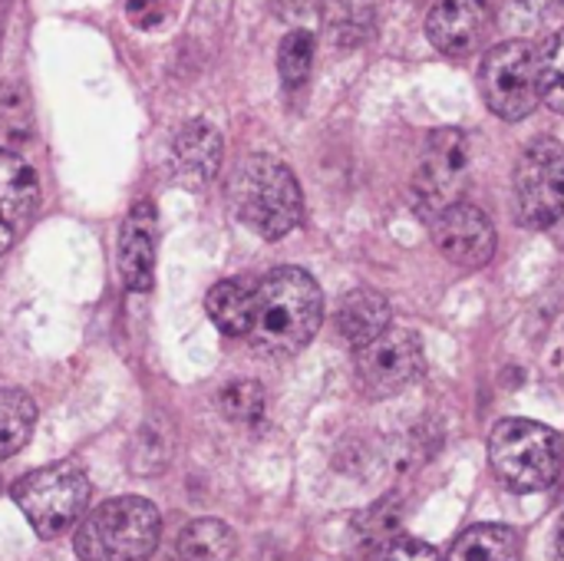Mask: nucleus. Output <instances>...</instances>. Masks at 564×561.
<instances>
[{"instance_id":"nucleus-11","label":"nucleus","mask_w":564,"mask_h":561,"mask_svg":"<svg viewBox=\"0 0 564 561\" xmlns=\"http://www.w3.org/2000/svg\"><path fill=\"white\" fill-rule=\"evenodd\" d=\"M40 202L36 172L13 152L0 149V255H7L17 238L33 222Z\"/></svg>"},{"instance_id":"nucleus-25","label":"nucleus","mask_w":564,"mask_h":561,"mask_svg":"<svg viewBox=\"0 0 564 561\" xmlns=\"http://www.w3.org/2000/svg\"><path fill=\"white\" fill-rule=\"evenodd\" d=\"M377 561H440L436 549L430 542L420 539H400L390 549H383V555Z\"/></svg>"},{"instance_id":"nucleus-13","label":"nucleus","mask_w":564,"mask_h":561,"mask_svg":"<svg viewBox=\"0 0 564 561\" xmlns=\"http://www.w3.org/2000/svg\"><path fill=\"white\" fill-rule=\"evenodd\" d=\"M155 208L152 202H139L129 208L119 231V274L129 291H149L155 281Z\"/></svg>"},{"instance_id":"nucleus-5","label":"nucleus","mask_w":564,"mask_h":561,"mask_svg":"<svg viewBox=\"0 0 564 561\" xmlns=\"http://www.w3.org/2000/svg\"><path fill=\"white\" fill-rule=\"evenodd\" d=\"M89 479L79 463H50L26 473L13 486V503L40 539H59L73 532L89 506Z\"/></svg>"},{"instance_id":"nucleus-6","label":"nucleus","mask_w":564,"mask_h":561,"mask_svg":"<svg viewBox=\"0 0 564 561\" xmlns=\"http://www.w3.org/2000/svg\"><path fill=\"white\" fill-rule=\"evenodd\" d=\"M516 218L532 228H552L564 212V145L552 136L535 139L516 162L512 175Z\"/></svg>"},{"instance_id":"nucleus-16","label":"nucleus","mask_w":564,"mask_h":561,"mask_svg":"<svg viewBox=\"0 0 564 561\" xmlns=\"http://www.w3.org/2000/svg\"><path fill=\"white\" fill-rule=\"evenodd\" d=\"M205 311L225 337H245L254 317V291L245 281H218L205 294Z\"/></svg>"},{"instance_id":"nucleus-2","label":"nucleus","mask_w":564,"mask_h":561,"mask_svg":"<svg viewBox=\"0 0 564 561\" xmlns=\"http://www.w3.org/2000/svg\"><path fill=\"white\" fill-rule=\"evenodd\" d=\"M238 218L264 241H278L301 225L304 195L294 172L271 155H251L231 179Z\"/></svg>"},{"instance_id":"nucleus-27","label":"nucleus","mask_w":564,"mask_h":561,"mask_svg":"<svg viewBox=\"0 0 564 561\" xmlns=\"http://www.w3.org/2000/svg\"><path fill=\"white\" fill-rule=\"evenodd\" d=\"M555 561H564V519L558 526V536H555Z\"/></svg>"},{"instance_id":"nucleus-19","label":"nucleus","mask_w":564,"mask_h":561,"mask_svg":"<svg viewBox=\"0 0 564 561\" xmlns=\"http://www.w3.org/2000/svg\"><path fill=\"white\" fill-rule=\"evenodd\" d=\"M235 532L221 519H195L178 536V559L182 561H231L235 555Z\"/></svg>"},{"instance_id":"nucleus-15","label":"nucleus","mask_w":564,"mask_h":561,"mask_svg":"<svg viewBox=\"0 0 564 561\" xmlns=\"http://www.w3.org/2000/svg\"><path fill=\"white\" fill-rule=\"evenodd\" d=\"M337 327L344 334L347 344H354L357 350L367 347L370 341H377L387 327H390V304L383 294L370 291V288H357L340 301L337 311Z\"/></svg>"},{"instance_id":"nucleus-21","label":"nucleus","mask_w":564,"mask_h":561,"mask_svg":"<svg viewBox=\"0 0 564 561\" xmlns=\"http://www.w3.org/2000/svg\"><path fill=\"white\" fill-rule=\"evenodd\" d=\"M218 407L231 423L254 427L264 417V387L254 380H235L218 393Z\"/></svg>"},{"instance_id":"nucleus-7","label":"nucleus","mask_w":564,"mask_h":561,"mask_svg":"<svg viewBox=\"0 0 564 561\" xmlns=\"http://www.w3.org/2000/svg\"><path fill=\"white\" fill-rule=\"evenodd\" d=\"M479 83H482V96L496 116H502L509 122L532 116L535 106L542 103L539 50L525 40L499 43L496 50L486 53Z\"/></svg>"},{"instance_id":"nucleus-8","label":"nucleus","mask_w":564,"mask_h":561,"mask_svg":"<svg viewBox=\"0 0 564 561\" xmlns=\"http://www.w3.org/2000/svg\"><path fill=\"white\" fill-rule=\"evenodd\" d=\"M423 341L406 327H387L377 341L357 350V380L373 400H390L410 390L423 377Z\"/></svg>"},{"instance_id":"nucleus-1","label":"nucleus","mask_w":564,"mask_h":561,"mask_svg":"<svg viewBox=\"0 0 564 561\" xmlns=\"http://www.w3.org/2000/svg\"><path fill=\"white\" fill-rule=\"evenodd\" d=\"M324 321V298L317 281L301 268H274L254 288L251 347L271 357H291L304 350Z\"/></svg>"},{"instance_id":"nucleus-24","label":"nucleus","mask_w":564,"mask_h":561,"mask_svg":"<svg viewBox=\"0 0 564 561\" xmlns=\"http://www.w3.org/2000/svg\"><path fill=\"white\" fill-rule=\"evenodd\" d=\"M397 519H400V509H397V499H387V503H377L373 513H367L360 522H367L364 536L370 542H383L393 529H397Z\"/></svg>"},{"instance_id":"nucleus-18","label":"nucleus","mask_w":564,"mask_h":561,"mask_svg":"<svg viewBox=\"0 0 564 561\" xmlns=\"http://www.w3.org/2000/svg\"><path fill=\"white\" fill-rule=\"evenodd\" d=\"M36 427V403L20 387L0 390V460L20 453Z\"/></svg>"},{"instance_id":"nucleus-17","label":"nucleus","mask_w":564,"mask_h":561,"mask_svg":"<svg viewBox=\"0 0 564 561\" xmlns=\"http://www.w3.org/2000/svg\"><path fill=\"white\" fill-rule=\"evenodd\" d=\"M446 561H519V536L509 526H473Z\"/></svg>"},{"instance_id":"nucleus-22","label":"nucleus","mask_w":564,"mask_h":561,"mask_svg":"<svg viewBox=\"0 0 564 561\" xmlns=\"http://www.w3.org/2000/svg\"><path fill=\"white\" fill-rule=\"evenodd\" d=\"M539 89L545 106L564 116V30H558L539 53Z\"/></svg>"},{"instance_id":"nucleus-26","label":"nucleus","mask_w":564,"mask_h":561,"mask_svg":"<svg viewBox=\"0 0 564 561\" xmlns=\"http://www.w3.org/2000/svg\"><path fill=\"white\" fill-rule=\"evenodd\" d=\"M142 456H152V473L162 470L165 460H169V446L162 443V436H159L155 427H145V430L139 433V443H135V453H132V466H139Z\"/></svg>"},{"instance_id":"nucleus-20","label":"nucleus","mask_w":564,"mask_h":561,"mask_svg":"<svg viewBox=\"0 0 564 561\" xmlns=\"http://www.w3.org/2000/svg\"><path fill=\"white\" fill-rule=\"evenodd\" d=\"M311 66H314V36L307 30H291L278 50V69H281L284 86L288 89L304 86L311 76Z\"/></svg>"},{"instance_id":"nucleus-14","label":"nucleus","mask_w":564,"mask_h":561,"mask_svg":"<svg viewBox=\"0 0 564 561\" xmlns=\"http://www.w3.org/2000/svg\"><path fill=\"white\" fill-rule=\"evenodd\" d=\"M221 136L215 126H208L205 119H192L178 129L175 142H172V165H175V175L192 185V188H202L208 185L218 169H221Z\"/></svg>"},{"instance_id":"nucleus-3","label":"nucleus","mask_w":564,"mask_h":561,"mask_svg":"<svg viewBox=\"0 0 564 561\" xmlns=\"http://www.w3.org/2000/svg\"><path fill=\"white\" fill-rule=\"evenodd\" d=\"M162 539V516L142 496H119L93 509L73 539L83 561H145Z\"/></svg>"},{"instance_id":"nucleus-23","label":"nucleus","mask_w":564,"mask_h":561,"mask_svg":"<svg viewBox=\"0 0 564 561\" xmlns=\"http://www.w3.org/2000/svg\"><path fill=\"white\" fill-rule=\"evenodd\" d=\"M175 0H126V17L139 30H155L169 20Z\"/></svg>"},{"instance_id":"nucleus-10","label":"nucleus","mask_w":564,"mask_h":561,"mask_svg":"<svg viewBox=\"0 0 564 561\" xmlns=\"http://www.w3.org/2000/svg\"><path fill=\"white\" fill-rule=\"evenodd\" d=\"M433 238L436 248L459 268H482L496 255V228L489 215L469 202L449 205L443 215L433 218Z\"/></svg>"},{"instance_id":"nucleus-12","label":"nucleus","mask_w":564,"mask_h":561,"mask_svg":"<svg viewBox=\"0 0 564 561\" xmlns=\"http://www.w3.org/2000/svg\"><path fill=\"white\" fill-rule=\"evenodd\" d=\"M489 30V3L486 0H436L426 17L430 43L446 56H466L479 46Z\"/></svg>"},{"instance_id":"nucleus-4","label":"nucleus","mask_w":564,"mask_h":561,"mask_svg":"<svg viewBox=\"0 0 564 561\" xmlns=\"http://www.w3.org/2000/svg\"><path fill=\"white\" fill-rule=\"evenodd\" d=\"M489 463L509 489L542 493L562 476V436L535 420H502L489 436Z\"/></svg>"},{"instance_id":"nucleus-9","label":"nucleus","mask_w":564,"mask_h":561,"mask_svg":"<svg viewBox=\"0 0 564 561\" xmlns=\"http://www.w3.org/2000/svg\"><path fill=\"white\" fill-rule=\"evenodd\" d=\"M469 172V139L459 129H440L423 149V162L413 179V205L423 218L443 215L459 202Z\"/></svg>"}]
</instances>
